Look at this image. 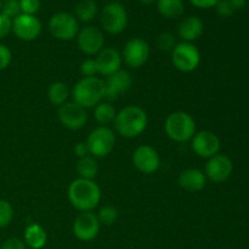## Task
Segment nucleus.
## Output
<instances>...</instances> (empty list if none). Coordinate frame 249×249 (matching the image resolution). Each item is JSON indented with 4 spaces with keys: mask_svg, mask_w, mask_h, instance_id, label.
I'll use <instances>...</instances> for the list:
<instances>
[{
    "mask_svg": "<svg viewBox=\"0 0 249 249\" xmlns=\"http://www.w3.org/2000/svg\"><path fill=\"white\" fill-rule=\"evenodd\" d=\"M113 124L117 133L123 138H138L147 128L148 117L142 107L138 105H129L117 112Z\"/></svg>",
    "mask_w": 249,
    "mask_h": 249,
    "instance_id": "1",
    "label": "nucleus"
},
{
    "mask_svg": "<svg viewBox=\"0 0 249 249\" xmlns=\"http://www.w3.org/2000/svg\"><path fill=\"white\" fill-rule=\"evenodd\" d=\"M68 199L79 212H91L101 201V189L94 180L78 178L68 186Z\"/></svg>",
    "mask_w": 249,
    "mask_h": 249,
    "instance_id": "2",
    "label": "nucleus"
},
{
    "mask_svg": "<svg viewBox=\"0 0 249 249\" xmlns=\"http://www.w3.org/2000/svg\"><path fill=\"white\" fill-rule=\"evenodd\" d=\"M72 97L75 104L91 108L105 97V80L99 77H83L72 89Z\"/></svg>",
    "mask_w": 249,
    "mask_h": 249,
    "instance_id": "3",
    "label": "nucleus"
},
{
    "mask_svg": "<svg viewBox=\"0 0 249 249\" xmlns=\"http://www.w3.org/2000/svg\"><path fill=\"white\" fill-rule=\"evenodd\" d=\"M164 130L168 138L175 142H187L196 134V123L186 112H173L165 119Z\"/></svg>",
    "mask_w": 249,
    "mask_h": 249,
    "instance_id": "4",
    "label": "nucleus"
},
{
    "mask_svg": "<svg viewBox=\"0 0 249 249\" xmlns=\"http://www.w3.org/2000/svg\"><path fill=\"white\" fill-rule=\"evenodd\" d=\"M85 142L89 148L90 156L94 158H102L113 151L116 145V135L111 128L100 125L89 134Z\"/></svg>",
    "mask_w": 249,
    "mask_h": 249,
    "instance_id": "5",
    "label": "nucleus"
},
{
    "mask_svg": "<svg viewBox=\"0 0 249 249\" xmlns=\"http://www.w3.org/2000/svg\"><path fill=\"white\" fill-rule=\"evenodd\" d=\"M172 62L180 72H194L201 63V53L194 43L181 41L173 49Z\"/></svg>",
    "mask_w": 249,
    "mask_h": 249,
    "instance_id": "6",
    "label": "nucleus"
},
{
    "mask_svg": "<svg viewBox=\"0 0 249 249\" xmlns=\"http://www.w3.org/2000/svg\"><path fill=\"white\" fill-rule=\"evenodd\" d=\"M101 27L109 34H121L128 26V14L125 7L119 2H109L102 9L100 16Z\"/></svg>",
    "mask_w": 249,
    "mask_h": 249,
    "instance_id": "7",
    "label": "nucleus"
},
{
    "mask_svg": "<svg viewBox=\"0 0 249 249\" xmlns=\"http://www.w3.org/2000/svg\"><path fill=\"white\" fill-rule=\"evenodd\" d=\"M49 31L53 38L70 41L77 38L79 26L75 16L68 12H56L49 21Z\"/></svg>",
    "mask_w": 249,
    "mask_h": 249,
    "instance_id": "8",
    "label": "nucleus"
},
{
    "mask_svg": "<svg viewBox=\"0 0 249 249\" xmlns=\"http://www.w3.org/2000/svg\"><path fill=\"white\" fill-rule=\"evenodd\" d=\"M150 57V45L142 38H133L124 45L122 60L129 68L139 70Z\"/></svg>",
    "mask_w": 249,
    "mask_h": 249,
    "instance_id": "9",
    "label": "nucleus"
},
{
    "mask_svg": "<svg viewBox=\"0 0 249 249\" xmlns=\"http://www.w3.org/2000/svg\"><path fill=\"white\" fill-rule=\"evenodd\" d=\"M41 26L40 19L34 15L19 14L12 19V32L15 36L23 41H33L40 36Z\"/></svg>",
    "mask_w": 249,
    "mask_h": 249,
    "instance_id": "10",
    "label": "nucleus"
},
{
    "mask_svg": "<svg viewBox=\"0 0 249 249\" xmlns=\"http://www.w3.org/2000/svg\"><path fill=\"white\" fill-rule=\"evenodd\" d=\"M133 164L142 174H155L160 167V157L157 150L150 145L139 146L133 153Z\"/></svg>",
    "mask_w": 249,
    "mask_h": 249,
    "instance_id": "11",
    "label": "nucleus"
},
{
    "mask_svg": "<svg viewBox=\"0 0 249 249\" xmlns=\"http://www.w3.org/2000/svg\"><path fill=\"white\" fill-rule=\"evenodd\" d=\"M58 119L65 128L70 130H79L87 124V109L74 101L66 102L58 107Z\"/></svg>",
    "mask_w": 249,
    "mask_h": 249,
    "instance_id": "12",
    "label": "nucleus"
},
{
    "mask_svg": "<svg viewBox=\"0 0 249 249\" xmlns=\"http://www.w3.org/2000/svg\"><path fill=\"white\" fill-rule=\"evenodd\" d=\"M100 228H101V224L96 214L91 212H84L75 218L73 223V233L79 241L90 242L97 237Z\"/></svg>",
    "mask_w": 249,
    "mask_h": 249,
    "instance_id": "13",
    "label": "nucleus"
},
{
    "mask_svg": "<svg viewBox=\"0 0 249 249\" xmlns=\"http://www.w3.org/2000/svg\"><path fill=\"white\" fill-rule=\"evenodd\" d=\"M78 48L83 53L88 56L97 55L104 49L105 36L99 28L94 26L84 27L78 32Z\"/></svg>",
    "mask_w": 249,
    "mask_h": 249,
    "instance_id": "14",
    "label": "nucleus"
},
{
    "mask_svg": "<svg viewBox=\"0 0 249 249\" xmlns=\"http://www.w3.org/2000/svg\"><path fill=\"white\" fill-rule=\"evenodd\" d=\"M233 170V163L230 157L223 153L213 156L206 163V174L207 179L212 180L213 182L220 184L226 181L231 177Z\"/></svg>",
    "mask_w": 249,
    "mask_h": 249,
    "instance_id": "15",
    "label": "nucleus"
},
{
    "mask_svg": "<svg viewBox=\"0 0 249 249\" xmlns=\"http://www.w3.org/2000/svg\"><path fill=\"white\" fill-rule=\"evenodd\" d=\"M191 141L194 152L198 157L207 158V160L218 155L221 147L220 139L218 138V135L208 130H202L196 133Z\"/></svg>",
    "mask_w": 249,
    "mask_h": 249,
    "instance_id": "16",
    "label": "nucleus"
},
{
    "mask_svg": "<svg viewBox=\"0 0 249 249\" xmlns=\"http://www.w3.org/2000/svg\"><path fill=\"white\" fill-rule=\"evenodd\" d=\"M133 84V77L125 70L117 71L113 74L108 75L105 80V97L108 101H114L121 95L125 94Z\"/></svg>",
    "mask_w": 249,
    "mask_h": 249,
    "instance_id": "17",
    "label": "nucleus"
},
{
    "mask_svg": "<svg viewBox=\"0 0 249 249\" xmlns=\"http://www.w3.org/2000/svg\"><path fill=\"white\" fill-rule=\"evenodd\" d=\"M96 65L99 74L108 77L113 74L117 71L121 70L122 67V53L114 48H104L99 53H97Z\"/></svg>",
    "mask_w": 249,
    "mask_h": 249,
    "instance_id": "18",
    "label": "nucleus"
},
{
    "mask_svg": "<svg viewBox=\"0 0 249 249\" xmlns=\"http://www.w3.org/2000/svg\"><path fill=\"white\" fill-rule=\"evenodd\" d=\"M207 177L204 172L196 169V168H189L180 173L178 178V184L181 189L190 192L201 191L207 185Z\"/></svg>",
    "mask_w": 249,
    "mask_h": 249,
    "instance_id": "19",
    "label": "nucleus"
},
{
    "mask_svg": "<svg viewBox=\"0 0 249 249\" xmlns=\"http://www.w3.org/2000/svg\"><path fill=\"white\" fill-rule=\"evenodd\" d=\"M203 22L197 16H189L182 19L181 23L178 28V34L182 41L186 43H194L203 34Z\"/></svg>",
    "mask_w": 249,
    "mask_h": 249,
    "instance_id": "20",
    "label": "nucleus"
},
{
    "mask_svg": "<svg viewBox=\"0 0 249 249\" xmlns=\"http://www.w3.org/2000/svg\"><path fill=\"white\" fill-rule=\"evenodd\" d=\"M24 243L32 249H43L48 242V233L39 224H29L24 230Z\"/></svg>",
    "mask_w": 249,
    "mask_h": 249,
    "instance_id": "21",
    "label": "nucleus"
},
{
    "mask_svg": "<svg viewBox=\"0 0 249 249\" xmlns=\"http://www.w3.org/2000/svg\"><path fill=\"white\" fill-rule=\"evenodd\" d=\"M157 10L165 18L174 19L184 14L185 5L182 0H157Z\"/></svg>",
    "mask_w": 249,
    "mask_h": 249,
    "instance_id": "22",
    "label": "nucleus"
},
{
    "mask_svg": "<svg viewBox=\"0 0 249 249\" xmlns=\"http://www.w3.org/2000/svg\"><path fill=\"white\" fill-rule=\"evenodd\" d=\"M70 89L67 84L62 82H53L51 83L48 89V99L53 106L60 107L66 104L70 97Z\"/></svg>",
    "mask_w": 249,
    "mask_h": 249,
    "instance_id": "23",
    "label": "nucleus"
},
{
    "mask_svg": "<svg viewBox=\"0 0 249 249\" xmlns=\"http://www.w3.org/2000/svg\"><path fill=\"white\" fill-rule=\"evenodd\" d=\"M77 172L79 178L87 180H94L99 173V164L96 162V158L92 156H85L83 158H78V162L75 164Z\"/></svg>",
    "mask_w": 249,
    "mask_h": 249,
    "instance_id": "24",
    "label": "nucleus"
},
{
    "mask_svg": "<svg viewBox=\"0 0 249 249\" xmlns=\"http://www.w3.org/2000/svg\"><path fill=\"white\" fill-rule=\"evenodd\" d=\"M117 111L111 102H100L94 108V119L100 125L107 126L116 119Z\"/></svg>",
    "mask_w": 249,
    "mask_h": 249,
    "instance_id": "25",
    "label": "nucleus"
},
{
    "mask_svg": "<svg viewBox=\"0 0 249 249\" xmlns=\"http://www.w3.org/2000/svg\"><path fill=\"white\" fill-rule=\"evenodd\" d=\"M97 4L95 0H80L75 6V16L79 21L91 22L97 15Z\"/></svg>",
    "mask_w": 249,
    "mask_h": 249,
    "instance_id": "26",
    "label": "nucleus"
},
{
    "mask_svg": "<svg viewBox=\"0 0 249 249\" xmlns=\"http://www.w3.org/2000/svg\"><path fill=\"white\" fill-rule=\"evenodd\" d=\"M97 219H99L100 224L111 226L118 220V211L112 206H105L100 209L99 214H97Z\"/></svg>",
    "mask_w": 249,
    "mask_h": 249,
    "instance_id": "27",
    "label": "nucleus"
},
{
    "mask_svg": "<svg viewBox=\"0 0 249 249\" xmlns=\"http://www.w3.org/2000/svg\"><path fill=\"white\" fill-rule=\"evenodd\" d=\"M12 219H14V207L6 199H0V229L9 226Z\"/></svg>",
    "mask_w": 249,
    "mask_h": 249,
    "instance_id": "28",
    "label": "nucleus"
},
{
    "mask_svg": "<svg viewBox=\"0 0 249 249\" xmlns=\"http://www.w3.org/2000/svg\"><path fill=\"white\" fill-rule=\"evenodd\" d=\"M0 14L5 15L9 18L14 19L15 17L21 14V7H19V0H2L1 11Z\"/></svg>",
    "mask_w": 249,
    "mask_h": 249,
    "instance_id": "29",
    "label": "nucleus"
},
{
    "mask_svg": "<svg viewBox=\"0 0 249 249\" xmlns=\"http://www.w3.org/2000/svg\"><path fill=\"white\" fill-rule=\"evenodd\" d=\"M177 45V40H175V36L172 33H160L157 38V46L160 51H173V49Z\"/></svg>",
    "mask_w": 249,
    "mask_h": 249,
    "instance_id": "30",
    "label": "nucleus"
},
{
    "mask_svg": "<svg viewBox=\"0 0 249 249\" xmlns=\"http://www.w3.org/2000/svg\"><path fill=\"white\" fill-rule=\"evenodd\" d=\"M80 73L83 77H96L99 74L97 71V65L95 58H87L80 65Z\"/></svg>",
    "mask_w": 249,
    "mask_h": 249,
    "instance_id": "31",
    "label": "nucleus"
},
{
    "mask_svg": "<svg viewBox=\"0 0 249 249\" xmlns=\"http://www.w3.org/2000/svg\"><path fill=\"white\" fill-rule=\"evenodd\" d=\"M21 14L34 15L40 9V0H19Z\"/></svg>",
    "mask_w": 249,
    "mask_h": 249,
    "instance_id": "32",
    "label": "nucleus"
},
{
    "mask_svg": "<svg viewBox=\"0 0 249 249\" xmlns=\"http://www.w3.org/2000/svg\"><path fill=\"white\" fill-rule=\"evenodd\" d=\"M215 9L220 17H230L235 12V9H233L230 0H219L218 4L215 5Z\"/></svg>",
    "mask_w": 249,
    "mask_h": 249,
    "instance_id": "33",
    "label": "nucleus"
},
{
    "mask_svg": "<svg viewBox=\"0 0 249 249\" xmlns=\"http://www.w3.org/2000/svg\"><path fill=\"white\" fill-rule=\"evenodd\" d=\"M12 60L11 50L4 44H0V71L6 70Z\"/></svg>",
    "mask_w": 249,
    "mask_h": 249,
    "instance_id": "34",
    "label": "nucleus"
},
{
    "mask_svg": "<svg viewBox=\"0 0 249 249\" xmlns=\"http://www.w3.org/2000/svg\"><path fill=\"white\" fill-rule=\"evenodd\" d=\"M0 249H27V246L23 240H19L17 237H11L7 238L6 241L1 243Z\"/></svg>",
    "mask_w": 249,
    "mask_h": 249,
    "instance_id": "35",
    "label": "nucleus"
},
{
    "mask_svg": "<svg viewBox=\"0 0 249 249\" xmlns=\"http://www.w3.org/2000/svg\"><path fill=\"white\" fill-rule=\"evenodd\" d=\"M12 32V19L0 14V39L5 38Z\"/></svg>",
    "mask_w": 249,
    "mask_h": 249,
    "instance_id": "36",
    "label": "nucleus"
},
{
    "mask_svg": "<svg viewBox=\"0 0 249 249\" xmlns=\"http://www.w3.org/2000/svg\"><path fill=\"white\" fill-rule=\"evenodd\" d=\"M190 2L198 9H211V7H215L219 0H190Z\"/></svg>",
    "mask_w": 249,
    "mask_h": 249,
    "instance_id": "37",
    "label": "nucleus"
},
{
    "mask_svg": "<svg viewBox=\"0 0 249 249\" xmlns=\"http://www.w3.org/2000/svg\"><path fill=\"white\" fill-rule=\"evenodd\" d=\"M73 151H74V155L77 156L78 158H83L85 157V156L90 155L87 142H78L77 145L74 146V148H73Z\"/></svg>",
    "mask_w": 249,
    "mask_h": 249,
    "instance_id": "38",
    "label": "nucleus"
},
{
    "mask_svg": "<svg viewBox=\"0 0 249 249\" xmlns=\"http://www.w3.org/2000/svg\"><path fill=\"white\" fill-rule=\"evenodd\" d=\"M230 1L235 11L236 10H242L246 6V4H247V0H230Z\"/></svg>",
    "mask_w": 249,
    "mask_h": 249,
    "instance_id": "39",
    "label": "nucleus"
},
{
    "mask_svg": "<svg viewBox=\"0 0 249 249\" xmlns=\"http://www.w3.org/2000/svg\"><path fill=\"white\" fill-rule=\"evenodd\" d=\"M139 1L143 5H150V4H152V2L157 1V0H139Z\"/></svg>",
    "mask_w": 249,
    "mask_h": 249,
    "instance_id": "40",
    "label": "nucleus"
},
{
    "mask_svg": "<svg viewBox=\"0 0 249 249\" xmlns=\"http://www.w3.org/2000/svg\"><path fill=\"white\" fill-rule=\"evenodd\" d=\"M1 4H2V0H0V11H1Z\"/></svg>",
    "mask_w": 249,
    "mask_h": 249,
    "instance_id": "41",
    "label": "nucleus"
},
{
    "mask_svg": "<svg viewBox=\"0 0 249 249\" xmlns=\"http://www.w3.org/2000/svg\"><path fill=\"white\" fill-rule=\"evenodd\" d=\"M0 246H1V238H0Z\"/></svg>",
    "mask_w": 249,
    "mask_h": 249,
    "instance_id": "42",
    "label": "nucleus"
}]
</instances>
